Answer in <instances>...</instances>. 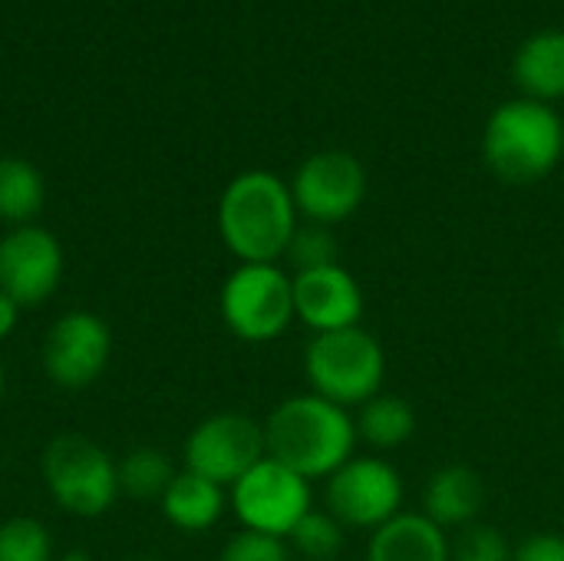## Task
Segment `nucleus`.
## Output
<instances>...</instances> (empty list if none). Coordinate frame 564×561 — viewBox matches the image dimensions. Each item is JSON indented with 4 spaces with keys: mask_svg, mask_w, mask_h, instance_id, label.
I'll list each match as a JSON object with an SVG mask.
<instances>
[{
    "mask_svg": "<svg viewBox=\"0 0 564 561\" xmlns=\"http://www.w3.org/2000/svg\"><path fill=\"white\" fill-rule=\"evenodd\" d=\"M297 225L291 185L268 169L235 175L218 198V238L238 265H281Z\"/></svg>",
    "mask_w": 564,
    "mask_h": 561,
    "instance_id": "obj_1",
    "label": "nucleus"
},
{
    "mask_svg": "<svg viewBox=\"0 0 564 561\" xmlns=\"http://www.w3.org/2000/svg\"><path fill=\"white\" fill-rule=\"evenodd\" d=\"M261 427L268 456L284 463L307 483L337 473L350 456H357L360 443L354 413L311 390L281 400Z\"/></svg>",
    "mask_w": 564,
    "mask_h": 561,
    "instance_id": "obj_2",
    "label": "nucleus"
},
{
    "mask_svg": "<svg viewBox=\"0 0 564 561\" xmlns=\"http://www.w3.org/2000/svg\"><path fill=\"white\" fill-rule=\"evenodd\" d=\"M482 159L506 185H535L564 159V122L555 106L516 96L482 126Z\"/></svg>",
    "mask_w": 564,
    "mask_h": 561,
    "instance_id": "obj_3",
    "label": "nucleus"
},
{
    "mask_svg": "<svg viewBox=\"0 0 564 561\" xmlns=\"http://www.w3.org/2000/svg\"><path fill=\"white\" fill-rule=\"evenodd\" d=\"M304 374L311 393L354 413L357 407L383 393L387 350L364 324L314 334L304 347Z\"/></svg>",
    "mask_w": 564,
    "mask_h": 561,
    "instance_id": "obj_4",
    "label": "nucleus"
},
{
    "mask_svg": "<svg viewBox=\"0 0 564 561\" xmlns=\"http://www.w3.org/2000/svg\"><path fill=\"white\" fill-rule=\"evenodd\" d=\"M40 476L50 499L79 519H96L116 506L119 489V460H112L99 443L66 433L56 436L40 460Z\"/></svg>",
    "mask_w": 564,
    "mask_h": 561,
    "instance_id": "obj_5",
    "label": "nucleus"
},
{
    "mask_svg": "<svg viewBox=\"0 0 564 561\" xmlns=\"http://www.w3.org/2000/svg\"><path fill=\"white\" fill-rule=\"evenodd\" d=\"M225 327L245 344H271L294 324V281L281 265H238L218 294Z\"/></svg>",
    "mask_w": 564,
    "mask_h": 561,
    "instance_id": "obj_6",
    "label": "nucleus"
},
{
    "mask_svg": "<svg viewBox=\"0 0 564 561\" xmlns=\"http://www.w3.org/2000/svg\"><path fill=\"white\" fill-rule=\"evenodd\" d=\"M403 476L400 470L377 456H350L337 473L324 479V509L357 532H373L403 513Z\"/></svg>",
    "mask_w": 564,
    "mask_h": 561,
    "instance_id": "obj_7",
    "label": "nucleus"
},
{
    "mask_svg": "<svg viewBox=\"0 0 564 561\" xmlns=\"http://www.w3.org/2000/svg\"><path fill=\"white\" fill-rule=\"evenodd\" d=\"M228 506L241 529L288 542L297 522L314 509V493L304 476L264 456L228 489Z\"/></svg>",
    "mask_w": 564,
    "mask_h": 561,
    "instance_id": "obj_8",
    "label": "nucleus"
},
{
    "mask_svg": "<svg viewBox=\"0 0 564 561\" xmlns=\"http://www.w3.org/2000/svg\"><path fill=\"white\" fill-rule=\"evenodd\" d=\"M288 185L301 222L337 228L360 212L367 198V169L347 149H321L297 165Z\"/></svg>",
    "mask_w": 564,
    "mask_h": 561,
    "instance_id": "obj_9",
    "label": "nucleus"
},
{
    "mask_svg": "<svg viewBox=\"0 0 564 561\" xmlns=\"http://www.w3.org/2000/svg\"><path fill=\"white\" fill-rule=\"evenodd\" d=\"M264 456H268L264 427L248 413H231V410L205 417L182 446L185 470L225 489H231Z\"/></svg>",
    "mask_w": 564,
    "mask_h": 561,
    "instance_id": "obj_10",
    "label": "nucleus"
},
{
    "mask_svg": "<svg viewBox=\"0 0 564 561\" xmlns=\"http://www.w3.org/2000/svg\"><path fill=\"white\" fill-rule=\"evenodd\" d=\"M112 357V331L96 311L59 314L43 337V374L63 390H83L96 384Z\"/></svg>",
    "mask_w": 564,
    "mask_h": 561,
    "instance_id": "obj_11",
    "label": "nucleus"
},
{
    "mask_svg": "<svg viewBox=\"0 0 564 561\" xmlns=\"http://www.w3.org/2000/svg\"><path fill=\"white\" fill-rule=\"evenodd\" d=\"M63 245L43 225H20L0 238V291L20 308L46 304L63 281Z\"/></svg>",
    "mask_w": 564,
    "mask_h": 561,
    "instance_id": "obj_12",
    "label": "nucleus"
},
{
    "mask_svg": "<svg viewBox=\"0 0 564 561\" xmlns=\"http://www.w3.org/2000/svg\"><path fill=\"white\" fill-rule=\"evenodd\" d=\"M294 281V321L314 334L347 331L364 321V288L344 265L291 274Z\"/></svg>",
    "mask_w": 564,
    "mask_h": 561,
    "instance_id": "obj_13",
    "label": "nucleus"
},
{
    "mask_svg": "<svg viewBox=\"0 0 564 561\" xmlns=\"http://www.w3.org/2000/svg\"><path fill=\"white\" fill-rule=\"evenodd\" d=\"M486 506V483L473 466L449 463L436 470L423 486V516L433 519L443 532H459L479 522Z\"/></svg>",
    "mask_w": 564,
    "mask_h": 561,
    "instance_id": "obj_14",
    "label": "nucleus"
},
{
    "mask_svg": "<svg viewBox=\"0 0 564 561\" xmlns=\"http://www.w3.org/2000/svg\"><path fill=\"white\" fill-rule=\"evenodd\" d=\"M367 561H453L449 532L423 513L403 509L387 526L370 532Z\"/></svg>",
    "mask_w": 564,
    "mask_h": 561,
    "instance_id": "obj_15",
    "label": "nucleus"
},
{
    "mask_svg": "<svg viewBox=\"0 0 564 561\" xmlns=\"http://www.w3.org/2000/svg\"><path fill=\"white\" fill-rule=\"evenodd\" d=\"M512 79L522 96L555 106L564 99V30L549 26L529 33L512 56Z\"/></svg>",
    "mask_w": 564,
    "mask_h": 561,
    "instance_id": "obj_16",
    "label": "nucleus"
},
{
    "mask_svg": "<svg viewBox=\"0 0 564 561\" xmlns=\"http://www.w3.org/2000/svg\"><path fill=\"white\" fill-rule=\"evenodd\" d=\"M159 506L172 529H178L185 536H202L221 522V516L228 509V489L198 473L178 470L175 479L169 483V489L162 493Z\"/></svg>",
    "mask_w": 564,
    "mask_h": 561,
    "instance_id": "obj_17",
    "label": "nucleus"
},
{
    "mask_svg": "<svg viewBox=\"0 0 564 561\" xmlns=\"http://www.w3.org/2000/svg\"><path fill=\"white\" fill-rule=\"evenodd\" d=\"M354 427H357V440L380 456V453L400 450L413 440L416 413L403 397L377 393L373 400H367L364 407L354 410Z\"/></svg>",
    "mask_w": 564,
    "mask_h": 561,
    "instance_id": "obj_18",
    "label": "nucleus"
},
{
    "mask_svg": "<svg viewBox=\"0 0 564 561\" xmlns=\"http://www.w3.org/2000/svg\"><path fill=\"white\" fill-rule=\"evenodd\" d=\"M46 205V182L40 169L20 155L0 159V222L10 228L33 225Z\"/></svg>",
    "mask_w": 564,
    "mask_h": 561,
    "instance_id": "obj_19",
    "label": "nucleus"
},
{
    "mask_svg": "<svg viewBox=\"0 0 564 561\" xmlns=\"http://www.w3.org/2000/svg\"><path fill=\"white\" fill-rule=\"evenodd\" d=\"M175 473L178 470L162 450L139 446L119 460V489L122 496H132V499H162Z\"/></svg>",
    "mask_w": 564,
    "mask_h": 561,
    "instance_id": "obj_20",
    "label": "nucleus"
},
{
    "mask_svg": "<svg viewBox=\"0 0 564 561\" xmlns=\"http://www.w3.org/2000/svg\"><path fill=\"white\" fill-rule=\"evenodd\" d=\"M288 546L291 555L304 561H337L347 546V529L327 509H311L288 536Z\"/></svg>",
    "mask_w": 564,
    "mask_h": 561,
    "instance_id": "obj_21",
    "label": "nucleus"
},
{
    "mask_svg": "<svg viewBox=\"0 0 564 561\" xmlns=\"http://www.w3.org/2000/svg\"><path fill=\"white\" fill-rule=\"evenodd\" d=\"M0 561H56L50 529L33 516L0 522Z\"/></svg>",
    "mask_w": 564,
    "mask_h": 561,
    "instance_id": "obj_22",
    "label": "nucleus"
},
{
    "mask_svg": "<svg viewBox=\"0 0 564 561\" xmlns=\"http://www.w3.org/2000/svg\"><path fill=\"white\" fill-rule=\"evenodd\" d=\"M284 261H288L291 274L327 268V265H340V248H337L334 228L314 225V222H301L294 238H291V245H288V251H284Z\"/></svg>",
    "mask_w": 564,
    "mask_h": 561,
    "instance_id": "obj_23",
    "label": "nucleus"
},
{
    "mask_svg": "<svg viewBox=\"0 0 564 561\" xmlns=\"http://www.w3.org/2000/svg\"><path fill=\"white\" fill-rule=\"evenodd\" d=\"M449 552L453 561H512L516 546L506 539L502 529L489 522H473L449 536Z\"/></svg>",
    "mask_w": 564,
    "mask_h": 561,
    "instance_id": "obj_24",
    "label": "nucleus"
},
{
    "mask_svg": "<svg viewBox=\"0 0 564 561\" xmlns=\"http://www.w3.org/2000/svg\"><path fill=\"white\" fill-rule=\"evenodd\" d=\"M218 561H291V546L284 539L241 529L225 542Z\"/></svg>",
    "mask_w": 564,
    "mask_h": 561,
    "instance_id": "obj_25",
    "label": "nucleus"
},
{
    "mask_svg": "<svg viewBox=\"0 0 564 561\" xmlns=\"http://www.w3.org/2000/svg\"><path fill=\"white\" fill-rule=\"evenodd\" d=\"M512 561H564V536H558V532H532L516 546Z\"/></svg>",
    "mask_w": 564,
    "mask_h": 561,
    "instance_id": "obj_26",
    "label": "nucleus"
},
{
    "mask_svg": "<svg viewBox=\"0 0 564 561\" xmlns=\"http://www.w3.org/2000/svg\"><path fill=\"white\" fill-rule=\"evenodd\" d=\"M20 311H23V308H20L10 294H3V291H0V344L17 331V324H20Z\"/></svg>",
    "mask_w": 564,
    "mask_h": 561,
    "instance_id": "obj_27",
    "label": "nucleus"
},
{
    "mask_svg": "<svg viewBox=\"0 0 564 561\" xmlns=\"http://www.w3.org/2000/svg\"><path fill=\"white\" fill-rule=\"evenodd\" d=\"M56 561H93V559H89V552H83V549H73V552L59 555Z\"/></svg>",
    "mask_w": 564,
    "mask_h": 561,
    "instance_id": "obj_28",
    "label": "nucleus"
},
{
    "mask_svg": "<svg viewBox=\"0 0 564 561\" xmlns=\"http://www.w3.org/2000/svg\"><path fill=\"white\" fill-rule=\"evenodd\" d=\"M3 387H7V370H3V360H0V397H3Z\"/></svg>",
    "mask_w": 564,
    "mask_h": 561,
    "instance_id": "obj_29",
    "label": "nucleus"
},
{
    "mask_svg": "<svg viewBox=\"0 0 564 561\" xmlns=\"http://www.w3.org/2000/svg\"><path fill=\"white\" fill-rule=\"evenodd\" d=\"M558 347H562V354H564V317H562V324H558Z\"/></svg>",
    "mask_w": 564,
    "mask_h": 561,
    "instance_id": "obj_30",
    "label": "nucleus"
}]
</instances>
